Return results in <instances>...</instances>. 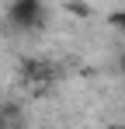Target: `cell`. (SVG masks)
Returning a JSON list of instances; mask_svg holds the SVG:
<instances>
[{
  "mask_svg": "<svg viewBox=\"0 0 125 129\" xmlns=\"http://www.w3.org/2000/svg\"><path fill=\"white\" fill-rule=\"evenodd\" d=\"M111 21H115V24H122V28H125V11H118V14H115Z\"/></svg>",
  "mask_w": 125,
  "mask_h": 129,
  "instance_id": "2",
  "label": "cell"
},
{
  "mask_svg": "<svg viewBox=\"0 0 125 129\" xmlns=\"http://www.w3.org/2000/svg\"><path fill=\"white\" fill-rule=\"evenodd\" d=\"M11 18L18 24H35L42 18V7H38V0H18L14 7H11Z\"/></svg>",
  "mask_w": 125,
  "mask_h": 129,
  "instance_id": "1",
  "label": "cell"
}]
</instances>
